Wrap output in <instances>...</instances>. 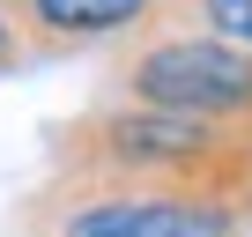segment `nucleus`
<instances>
[{"mask_svg":"<svg viewBox=\"0 0 252 237\" xmlns=\"http://www.w3.org/2000/svg\"><path fill=\"white\" fill-rule=\"evenodd\" d=\"M60 178H111V185H178V193H222L252 200V148L193 126V118L149 111V104H104L52 134Z\"/></svg>","mask_w":252,"mask_h":237,"instance_id":"nucleus-1","label":"nucleus"},{"mask_svg":"<svg viewBox=\"0 0 252 237\" xmlns=\"http://www.w3.org/2000/svg\"><path fill=\"white\" fill-rule=\"evenodd\" d=\"M252 200L178 193V185H111L60 178L30 200V237H245Z\"/></svg>","mask_w":252,"mask_h":237,"instance_id":"nucleus-2","label":"nucleus"},{"mask_svg":"<svg viewBox=\"0 0 252 237\" xmlns=\"http://www.w3.org/2000/svg\"><path fill=\"white\" fill-rule=\"evenodd\" d=\"M119 89H126V104L193 118V126H215L252 148V52H237L208 30L141 37L119 59Z\"/></svg>","mask_w":252,"mask_h":237,"instance_id":"nucleus-3","label":"nucleus"},{"mask_svg":"<svg viewBox=\"0 0 252 237\" xmlns=\"http://www.w3.org/2000/svg\"><path fill=\"white\" fill-rule=\"evenodd\" d=\"M186 15H200V0H30L23 8V37L45 45H96L119 30H186Z\"/></svg>","mask_w":252,"mask_h":237,"instance_id":"nucleus-4","label":"nucleus"},{"mask_svg":"<svg viewBox=\"0 0 252 237\" xmlns=\"http://www.w3.org/2000/svg\"><path fill=\"white\" fill-rule=\"evenodd\" d=\"M200 30L237 45V52H252V0H200Z\"/></svg>","mask_w":252,"mask_h":237,"instance_id":"nucleus-5","label":"nucleus"},{"mask_svg":"<svg viewBox=\"0 0 252 237\" xmlns=\"http://www.w3.org/2000/svg\"><path fill=\"white\" fill-rule=\"evenodd\" d=\"M23 45H30V37H23V15H15V8H0V74L23 59Z\"/></svg>","mask_w":252,"mask_h":237,"instance_id":"nucleus-6","label":"nucleus"},{"mask_svg":"<svg viewBox=\"0 0 252 237\" xmlns=\"http://www.w3.org/2000/svg\"><path fill=\"white\" fill-rule=\"evenodd\" d=\"M0 8H15V15H23V8H30V0H0Z\"/></svg>","mask_w":252,"mask_h":237,"instance_id":"nucleus-7","label":"nucleus"}]
</instances>
